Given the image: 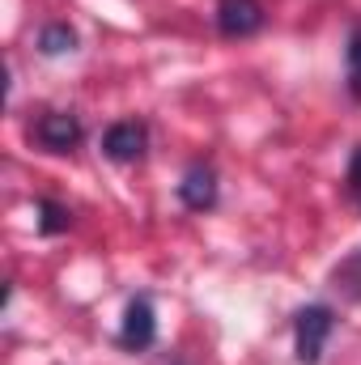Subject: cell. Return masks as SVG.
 <instances>
[{
  "instance_id": "obj_11",
  "label": "cell",
  "mask_w": 361,
  "mask_h": 365,
  "mask_svg": "<svg viewBox=\"0 0 361 365\" xmlns=\"http://www.w3.org/2000/svg\"><path fill=\"white\" fill-rule=\"evenodd\" d=\"M345 182H349V195L357 200V208H361V145L353 149V158H349V175H345Z\"/></svg>"
},
{
  "instance_id": "obj_6",
  "label": "cell",
  "mask_w": 361,
  "mask_h": 365,
  "mask_svg": "<svg viewBox=\"0 0 361 365\" xmlns=\"http://www.w3.org/2000/svg\"><path fill=\"white\" fill-rule=\"evenodd\" d=\"M179 200L191 212L213 208V204H217V175H213V166H191L179 182Z\"/></svg>"
},
{
  "instance_id": "obj_2",
  "label": "cell",
  "mask_w": 361,
  "mask_h": 365,
  "mask_svg": "<svg viewBox=\"0 0 361 365\" xmlns=\"http://www.w3.org/2000/svg\"><path fill=\"white\" fill-rule=\"evenodd\" d=\"M34 140H39L47 153H68V149L81 145V119L68 115V110H47V115H39V123H34Z\"/></svg>"
},
{
  "instance_id": "obj_4",
  "label": "cell",
  "mask_w": 361,
  "mask_h": 365,
  "mask_svg": "<svg viewBox=\"0 0 361 365\" xmlns=\"http://www.w3.org/2000/svg\"><path fill=\"white\" fill-rule=\"evenodd\" d=\"M217 30L225 38H251L264 30V4L260 0H217Z\"/></svg>"
},
{
  "instance_id": "obj_7",
  "label": "cell",
  "mask_w": 361,
  "mask_h": 365,
  "mask_svg": "<svg viewBox=\"0 0 361 365\" xmlns=\"http://www.w3.org/2000/svg\"><path fill=\"white\" fill-rule=\"evenodd\" d=\"M345 73H349V90H353V98H361V21H353V30H349Z\"/></svg>"
},
{
  "instance_id": "obj_5",
  "label": "cell",
  "mask_w": 361,
  "mask_h": 365,
  "mask_svg": "<svg viewBox=\"0 0 361 365\" xmlns=\"http://www.w3.org/2000/svg\"><path fill=\"white\" fill-rule=\"evenodd\" d=\"M158 340V314H153V302L149 297H132L128 310H123V327H119V344L141 353Z\"/></svg>"
},
{
  "instance_id": "obj_1",
  "label": "cell",
  "mask_w": 361,
  "mask_h": 365,
  "mask_svg": "<svg viewBox=\"0 0 361 365\" xmlns=\"http://www.w3.org/2000/svg\"><path fill=\"white\" fill-rule=\"evenodd\" d=\"M332 331H336L332 306H319V302H315V306H302L298 319H293V353H298V361L319 365L327 340H332Z\"/></svg>"
},
{
  "instance_id": "obj_8",
  "label": "cell",
  "mask_w": 361,
  "mask_h": 365,
  "mask_svg": "<svg viewBox=\"0 0 361 365\" xmlns=\"http://www.w3.org/2000/svg\"><path fill=\"white\" fill-rule=\"evenodd\" d=\"M39 47H43V56H64V51L77 47V34H73L68 26H43Z\"/></svg>"
},
{
  "instance_id": "obj_10",
  "label": "cell",
  "mask_w": 361,
  "mask_h": 365,
  "mask_svg": "<svg viewBox=\"0 0 361 365\" xmlns=\"http://www.w3.org/2000/svg\"><path fill=\"white\" fill-rule=\"evenodd\" d=\"M39 212H43V221H39V230H43V234H60V230H68V221H73V212H68V208H60V204H51V200H43V204H39Z\"/></svg>"
},
{
  "instance_id": "obj_3",
  "label": "cell",
  "mask_w": 361,
  "mask_h": 365,
  "mask_svg": "<svg viewBox=\"0 0 361 365\" xmlns=\"http://www.w3.org/2000/svg\"><path fill=\"white\" fill-rule=\"evenodd\" d=\"M145 149H149V128L136 123V119H119V123H111L106 136H102V153H106L111 162H141Z\"/></svg>"
},
{
  "instance_id": "obj_9",
  "label": "cell",
  "mask_w": 361,
  "mask_h": 365,
  "mask_svg": "<svg viewBox=\"0 0 361 365\" xmlns=\"http://www.w3.org/2000/svg\"><path fill=\"white\" fill-rule=\"evenodd\" d=\"M332 280H336V289L340 293H349V297H361V251H353L336 272H332Z\"/></svg>"
}]
</instances>
